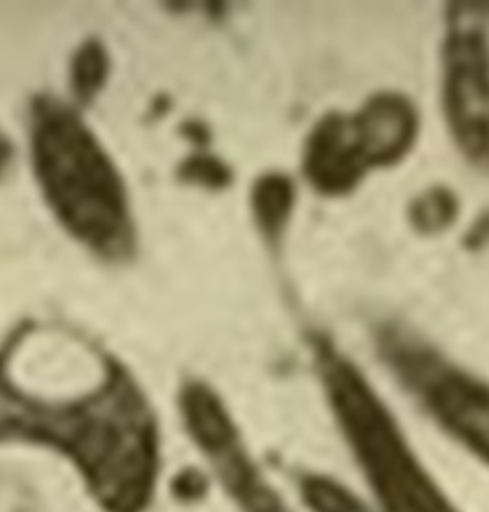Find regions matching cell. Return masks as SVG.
I'll use <instances>...</instances> for the list:
<instances>
[{
  "label": "cell",
  "mask_w": 489,
  "mask_h": 512,
  "mask_svg": "<svg viewBox=\"0 0 489 512\" xmlns=\"http://www.w3.org/2000/svg\"><path fill=\"white\" fill-rule=\"evenodd\" d=\"M180 176L203 188H224L230 180L228 169L211 157H193L182 167Z\"/></svg>",
  "instance_id": "obj_10"
},
{
  "label": "cell",
  "mask_w": 489,
  "mask_h": 512,
  "mask_svg": "<svg viewBox=\"0 0 489 512\" xmlns=\"http://www.w3.org/2000/svg\"><path fill=\"white\" fill-rule=\"evenodd\" d=\"M33 153L44 195L77 239L102 255H123L130 239L127 193L96 138L69 109L41 102Z\"/></svg>",
  "instance_id": "obj_2"
},
{
  "label": "cell",
  "mask_w": 489,
  "mask_h": 512,
  "mask_svg": "<svg viewBox=\"0 0 489 512\" xmlns=\"http://www.w3.org/2000/svg\"><path fill=\"white\" fill-rule=\"evenodd\" d=\"M302 172L314 192L341 199L362 188L371 174L350 113L327 111L310 128L302 148Z\"/></svg>",
  "instance_id": "obj_5"
},
{
  "label": "cell",
  "mask_w": 489,
  "mask_h": 512,
  "mask_svg": "<svg viewBox=\"0 0 489 512\" xmlns=\"http://www.w3.org/2000/svg\"><path fill=\"white\" fill-rule=\"evenodd\" d=\"M440 104L455 150L489 174V0L444 4Z\"/></svg>",
  "instance_id": "obj_4"
},
{
  "label": "cell",
  "mask_w": 489,
  "mask_h": 512,
  "mask_svg": "<svg viewBox=\"0 0 489 512\" xmlns=\"http://www.w3.org/2000/svg\"><path fill=\"white\" fill-rule=\"evenodd\" d=\"M10 159H12V148L8 140L0 134V174L6 171V167L10 165Z\"/></svg>",
  "instance_id": "obj_12"
},
{
  "label": "cell",
  "mask_w": 489,
  "mask_h": 512,
  "mask_svg": "<svg viewBox=\"0 0 489 512\" xmlns=\"http://www.w3.org/2000/svg\"><path fill=\"white\" fill-rule=\"evenodd\" d=\"M384 371L434 427L489 469L488 377L451 358L425 333L394 342Z\"/></svg>",
  "instance_id": "obj_3"
},
{
  "label": "cell",
  "mask_w": 489,
  "mask_h": 512,
  "mask_svg": "<svg viewBox=\"0 0 489 512\" xmlns=\"http://www.w3.org/2000/svg\"><path fill=\"white\" fill-rule=\"evenodd\" d=\"M295 201V184L283 174H270L256 182L253 190V213L260 232L270 245H279L295 209Z\"/></svg>",
  "instance_id": "obj_8"
},
{
  "label": "cell",
  "mask_w": 489,
  "mask_h": 512,
  "mask_svg": "<svg viewBox=\"0 0 489 512\" xmlns=\"http://www.w3.org/2000/svg\"><path fill=\"white\" fill-rule=\"evenodd\" d=\"M107 69L109 62L102 44L90 41L77 52L73 62V90L79 100L88 102L98 94L106 83Z\"/></svg>",
  "instance_id": "obj_9"
},
{
  "label": "cell",
  "mask_w": 489,
  "mask_h": 512,
  "mask_svg": "<svg viewBox=\"0 0 489 512\" xmlns=\"http://www.w3.org/2000/svg\"><path fill=\"white\" fill-rule=\"evenodd\" d=\"M369 171H388L402 165L421 136V111L402 90H377L350 113Z\"/></svg>",
  "instance_id": "obj_6"
},
{
  "label": "cell",
  "mask_w": 489,
  "mask_h": 512,
  "mask_svg": "<svg viewBox=\"0 0 489 512\" xmlns=\"http://www.w3.org/2000/svg\"><path fill=\"white\" fill-rule=\"evenodd\" d=\"M312 346L327 404L377 511L463 512L362 365L325 335Z\"/></svg>",
  "instance_id": "obj_1"
},
{
  "label": "cell",
  "mask_w": 489,
  "mask_h": 512,
  "mask_svg": "<svg viewBox=\"0 0 489 512\" xmlns=\"http://www.w3.org/2000/svg\"><path fill=\"white\" fill-rule=\"evenodd\" d=\"M465 249L470 253H478L489 245V211L480 214L465 234Z\"/></svg>",
  "instance_id": "obj_11"
},
{
  "label": "cell",
  "mask_w": 489,
  "mask_h": 512,
  "mask_svg": "<svg viewBox=\"0 0 489 512\" xmlns=\"http://www.w3.org/2000/svg\"><path fill=\"white\" fill-rule=\"evenodd\" d=\"M461 218V197L447 184H432L415 193L407 207L405 220L411 232L423 239H436L455 228Z\"/></svg>",
  "instance_id": "obj_7"
}]
</instances>
